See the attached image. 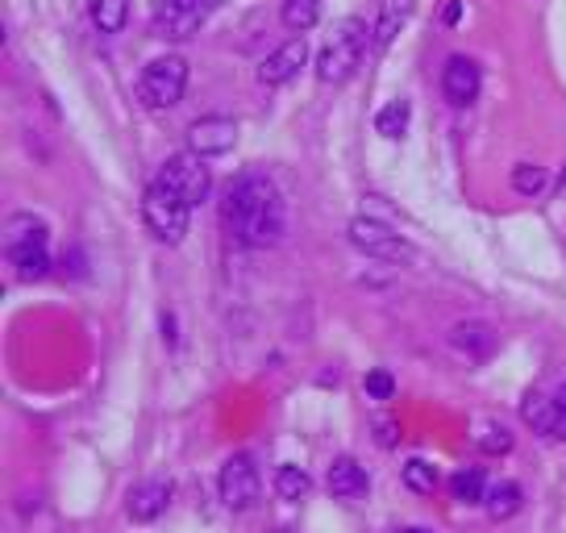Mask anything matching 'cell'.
I'll return each mask as SVG.
<instances>
[{
    "instance_id": "obj_1",
    "label": "cell",
    "mask_w": 566,
    "mask_h": 533,
    "mask_svg": "<svg viewBox=\"0 0 566 533\" xmlns=\"http://www.w3.org/2000/svg\"><path fill=\"white\" fill-rule=\"evenodd\" d=\"M221 221L242 247H280L283 230H287V209H283V192L275 188V179L263 176V171L233 176L221 192Z\"/></svg>"
},
{
    "instance_id": "obj_2",
    "label": "cell",
    "mask_w": 566,
    "mask_h": 533,
    "mask_svg": "<svg viewBox=\"0 0 566 533\" xmlns=\"http://www.w3.org/2000/svg\"><path fill=\"white\" fill-rule=\"evenodd\" d=\"M367 42H371V34H367V25L358 18H342L325 34V46L317 51V80H325V84H342V80H350L354 67L363 63V54H367Z\"/></svg>"
},
{
    "instance_id": "obj_3",
    "label": "cell",
    "mask_w": 566,
    "mask_h": 533,
    "mask_svg": "<svg viewBox=\"0 0 566 533\" xmlns=\"http://www.w3.org/2000/svg\"><path fill=\"white\" fill-rule=\"evenodd\" d=\"M4 259L13 266V275L34 284L51 271V242H46V226L38 217H13L9 221V242H4Z\"/></svg>"
},
{
    "instance_id": "obj_4",
    "label": "cell",
    "mask_w": 566,
    "mask_h": 533,
    "mask_svg": "<svg viewBox=\"0 0 566 533\" xmlns=\"http://www.w3.org/2000/svg\"><path fill=\"white\" fill-rule=\"evenodd\" d=\"M142 221L163 247H179L188 238V226H192V205H184L176 192H167L150 179V188L142 196Z\"/></svg>"
},
{
    "instance_id": "obj_5",
    "label": "cell",
    "mask_w": 566,
    "mask_h": 533,
    "mask_svg": "<svg viewBox=\"0 0 566 533\" xmlns=\"http://www.w3.org/2000/svg\"><path fill=\"white\" fill-rule=\"evenodd\" d=\"M188 92V63L179 54H163V59H150L146 72L138 75V101L146 108H176Z\"/></svg>"
},
{
    "instance_id": "obj_6",
    "label": "cell",
    "mask_w": 566,
    "mask_h": 533,
    "mask_svg": "<svg viewBox=\"0 0 566 533\" xmlns=\"http://www.w3.org/2000/svg\"><path fill=\"white\" fill-rule=\"evenodd\" d=\"M155 184L159 188H167V192H176L184 205H205L212 192V176H209V167H205V159L200 155H171V159L159 167V176H155Z\"/></svg>"
},
{
    "instance_id": "obj_7",
    "label": "cell",
    "mask_w": 566,
    "mask_h": 533,
    "mask_svg": "<svg viewBox=\"0 0 566 533\" xmlns=\"http://www.w3.org/2000/svg\"><path fill=\"white\" fill-rule=\"evenodd\" d=\"M346 233H350V242L363 250V254L384 259V263H412V259H417V250L408 247L391 226L375 221V217H354L350 226H346Z\"/></svg>"
},
{
    "instance_id": "obj_8",
    "label": "cell",
    "mask_w": 566,
    "mask_h": 533,
    "mask_svg": "<svg viewBox=\"0 0 566 533\" xmlns=\"http://www.w3.org/2000/svg\"><path fill=\"white\" fill-rule=\"evenodd\" d=\"M226 0H163L159 13H155V34L167 42L200 34V25L221 9Z\"/></svg>"
},
{
    "instance_id": "obj_9",
    "label": "cell",
    "mask_w": 566,
    "mask_h": 533,
    "mask_svg": "<svg viewBox=\"0 0 566 533\" xmlns=\"http://www.w3.org/2000/svg\"><path fill=\"white\" fill-rule=\"evenodd\" d=\"M217 492H221V504L233 509V513L250 509L259 500V467H254V459L250 454H230L221 475H217Z\"/></svg>"
},
{
    "instance_id": "obj_10",
    "label": "cell",
    "mask_w": 566,
    "mask_h": 533,
    "mask_svg": "<svg viewBox=\"0 0 566 533\" xmlns=\"http://www.w3.org/2000/svg\"><path fill=\"white\" fill-rule=\"evenodd\" d=\"M233 143H238V125L230 117L212 113V117H200V122L188 125V150L200 159H217V155L233 150Z\"/></svg>"
},
{
    "instance_id": "obj_11",
    "label": "cell",
    "mask_w": 566,
    "mask_h": 533,
    "mask_svg": "<svg viewBox=\"0 0 566 533\" xmlns=\"http://www.w3.org/2000/svg\"><path fill=\"white\" fill-rule=\"evenodd\" d=\"M483 88V72H479L475 59L467 54H450L446 59V72H442V92L450 105H471Z\"/></svg>"
},
{
    "instance_id": "obj_12",
    "label": "cell",
    "mask_w": 566,
    "mask_h": 533,
    "mask_svg": "<svg viewBox=\"0 0 566 533\" xmlns=\"http://www.w3.org/2000/svg\"><path fill=\"white\" fill-rule=\"evenodd\" d=\"M304 63H308V46H304V38H292V42H283L280 51L266 54L263 67H259V80L266 88H283V84H292L301 75Z\"/></svg>"
},
{
    "instance_id": "obj_13",
    "label": "cell",
    "mask_w": 566,
    "mask_h": 533,
    "mask_svg": "<svg viewBox=\"0 0 566 533\" xmlns=\"http://www.w3.org/2000/svg\"><path fill=\"white\" fill-rule=\"evenodd\" d=\"M167 504H171V483L167 480H142L129 488V497H125V513L129 521H138V525H150V521H159L167 513Z\"/></svg>"
},
{
    "instance_id": "obj_14",
    "label": "cell",
    "mask_w": 566,
    "mask_h": 533,
    "mask_svg": "<svg viewBox=\"0 0 566 533\" xmlns=\"http://www.w3.org/2000/svg\"><path fill=\"white\" fill-rule=\"evenodd\" d=\"M450 346L462 351L467 358L483 363V358H492L495 351H500V334H495L488 321H459V325L450 330Z\"/></svg>"
},
{
    "instance_id": "obj_15",
    "label": "cell",
    "mask_w": 566,
    "mask_h": 533,
    "mask_svg": "<svg viewBox=\"0 0 566 533\" xmlns=\"http://www.w3.org/2000/svg\"><path fill=\"white\" fill-rule=\"evenodd\" d=\"M329 492H334L337 500H363L367 492H371V480H367V467L358 459H350V454H342V459H334V467H329Z\"/></svg>"
},
{
    "instance_id": "obj_16",
    "label": "cell",
    "mask_w": 566,
    "mask_h": 533,
    "mask_svg": "<svg viewBox=\"0 0 566 533\" xmlns=\"http://www.w3.org/2000/svg\"><path fill=\"white\" fill-rule=\"evenodd\" d=\"M525 417L537 426V433H546L554 442H566V379L542 409H537V400H530V405H525Z\"/></svg>"
},
{
    "instance_id": "obj_17",
    "label": "cell",
    "mask_w": 566,
    "mask_h": 533,
    "mask_svg": "<svg viewBox=\"0 0 566 533\" xmlns=\"http://www.w3.org/2000/svg\"><path fill=\"white\" fill-rule=\"evenodd\" d=\"M408 13H412V0H384V9H379V18H375V34H371V42L379 51H388L391 42H396V34L405 30Z\"/></svg>"
},
{
    "instance_id": "obj_18",
    "label": "cell",
    "mask_w": 566,
    "mask_h": 533,
    "mask_svg": "<svg viewBox=\"0 0 566 533\" xmlns=\"http://www.w3.org/2000/svg\"><path fill=\"white\" fill-rule=\"evenodd\" d=\"M88 13L101 34H122L129 21V0H88Z\"/></svg>"
},
{
    "instance_id": "obj_19",
    "label": "cell",
    "mask_w": 566,
    "mask_h": 533,
    "mask_svg": "<svg viewBox=\"0 0 566 533\" xmlns=\"http://www.w3.org/2000/svg\"><path fill=\"white\" fill-rule=\"evenodd\" d=\"M521 504H525V492L516 488V483H495L488 488V500H483V509L492 521H509V516L521 513Z\"/></svg>"
},
{
    "instance_id": "obj_20",
    "label": "cell",
    "mask_w": 566,
    "mask_h": 533,
    "mask_svg": "<svg viewBox=\"0 0 566 533\" xmlns=\"http://www.w3.org/2000/svg\"><path fill=\"white\" fill-rule=\"evenodd\" d=\"M450 492L462 500V504H483L488 500V475L483 467H462L450 475Z\"/></svg>"
},
{
    "instance_id": "obj_21",
    "label": "cell",
    "mask_w": 566,
    "mask_h": 533,
    "mask_svg": "<svg viewBox=\"0 0 566 533\" xmlns=\"http://www.w3.org/2000/svg\"><path fill=\"white\" fill-rule=\"evenodd\" d=\"M400 480H405L408 492H417V497H433L438 492V467L429 459H408L400 467Z\"/></svg>"
},
{
    "instance_id": "obj_22",
    "label": "cell",
    "mask_w": 566,
    "mask_h": 533,
    "mask_svg": "<svg viewBox=\"0 0 566 533\" xmlns=\"http://www.w3.org/2000/svg\"><path fill=\"white\" fill-rule=\"evenodd\" d=\"M375 129H379L388 143H400L408 134V101H400V96L388 101V105L375 113Z\"/></svg>"
},
{
    "instance_id": "obj_23",
    "label": "cell",
    "mask_w": 566,
    "mask_h": 533,
    "mask_svg": "<svg viewBox=\"0 0 566 533\" xmlns=\"http://www.w3.org/2000/svg\"><path fill=\"white\" fill-rule=\"evenodd\" d=\"M280 18L287 30H296V34H304V30H313L321 18V0H283Z\"/></svg>"
},
{
    "instance_id": "obj_24",
    "label": "cell",
    "mask_w": 566,
    "mask_h": 533,
    "mask_svg": "<svg viewBox=\"0 0 566 533\" xmlns=\"http://www.w3.org/2000/svg\"><path fill=\"white\" fill-rule=\"evenodd\" d=\"M275 492H280V500H304V492H308V475H304L296 462H283L280 471H275Z\"/></svg>"
},
{
    "instance_id": "obj_25",
    "label": "cell",
    "mask_w": 566,
    "mask_h": 533,
    "mask_svg": "<svg viewBox=\"0 0 566 533\" xmlns=\"http://www.w3.org/2000/svg\"><path fill=\"white\" fill-rule=\"evenodd\" d=\"M516 192H525V196H537L542 188H546V171L542 167H533V163H525V167H516Z\"/></svg>"
},
{
    "instance_id": "obj_26",
    "label": "cell",
    "mask_w": 566,
    "mask_h": 533,
    "mask_svg": "<svg viewBox=\"0 0 566 533\" xmlns=\"http://www.w3.org/2000/svg\"><path fill=\"white\" fill-rule=\"evenodd\" d=\"M363 388H367V396H371V400H391V391H396V379H391V372L375 367V372H367Z\"/></svg>"
},
{
    "instance_id": "obj_27",
    "label": "cell",
    "mask_w": 566,
    "mask_h": 533,
    "mask_svg": "<svg viewBox=\"0 0 566 533\" xmlns=\"http://www.w3.org/2000/svg\"><path fill=\"white\" fill-rule=\"evenodd\" d=\"M479 446H483L488 454H504V450L513 446V433L504 426H483L479 429Z\"/></svg>"
},
{
    "instance_id": "obj_28",
    "label": "cell",
    "mask_w": 566,
    "mask_h": 533,
    "mask_svg": "<svg viewBox=\"0 0 566 533\" xmlns=\"http://www.w3.org/2000/svg\"><path fill=\"white\" fill-rule=\"evenodd\" d=\"M375 442H379V446H388V450H391V446H396V442H400V433H396V421H388V426L379 421V426H375Z\"/></svg>"
},
{
    "instance_id": "obj_29",
    "label": "cell",
    "mask_w": 566,
    "mask_h": 533,
    "mask_svg": "<svg viewBox=\"0 0 566 533\" xmlns=\"http://www.w3.org/2000/svg\"><path fill=\"white\" fill-rule=\"evenodd\" d=\"M459 18H462V4H459V0H450V4H442V13H438V21H442V25H454Z\"/></svg>"
},
{
    "instance_id": "obj_30",
    "label": "cell",
    "mask_w": 566,
    "mask_h": 533,
    "mask_svg": "<svg viewBox=\"0 0 566 533\" xmlns=\"http://www.w3.org/2000/svg\"><path fill=\"white\" fill-rule=\"evenodd\" d=\"M396 533H433V530H424V525H400Z\"/></svg>"
}]
</instances>
